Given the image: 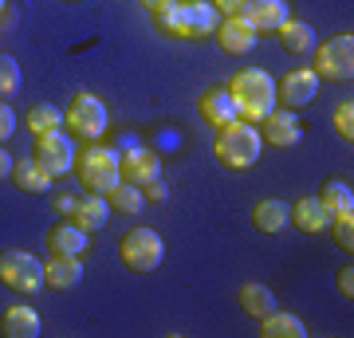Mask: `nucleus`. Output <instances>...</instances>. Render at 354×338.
<instances>
[{
	"label": "nucleus",
	"mask_w": 354,
	"mask_h": 338,
	"mask_svg": "<svg viewBox=\"0 0 354 338\" xmlns=\"http://www.w3.org/2000/svg\"><path fill=\"white\" fill-rule=\"evenodd\" d=\"M228 95L236 102V118H244V122H252V126H260L268 114L276 111V79L268 75V71H260V67L236 71L232 83H228Z\"/></svg>",
	"instance_id": "f257e3e1"
},
{
	"label": "nucleus",
	"mask_w": 354,
	"mask_h": 338,
	"mask_svg": "<svg viewBox=\"0 0 354 338\" xmlns=\"http://www.w3.org/2000/svg\"><path fill=\"white\" fill-rule=\"evenodd\" d=\"M106 220H111V200L102 197V193H87V197H79V205H75V225L79 228L99 232V228H106Z\"/></svg>",
	"instance_id": "dca6fc26"
},
{
	"label": "nucleus",
	"mask_w": 354,
	"mask_h": 338,
	"mask_svg": "<svg viewBox=\"0 0 354 338\" xmlns=\"http://www.w3.org/2000/svg\"><path fill=\"white\" fill-rule=\"evenodd\" d=\"M75 173H79V181H83V189L106 197V193L122 181V153L111 150V146H95V142H91L83 153H75Z\"/></svg>",
	"instance_id": "7ed1b4c3"
},
{
	"label": "nucleus",
	"mask_w": 354,
	"mask_h": 338,
	"mask_svg": "<svg viewBox=\"0 0 354 338\" xmlns=\"http://www.w3.org/2000/svg\"><path fill=\"white\" fill-rule=\"evenodd\" d=\"M12 153H8V150H4V146H0V177H8V173H12Z\"/></svg>",
	"instance_id": "4c0bfd02"
},
{
	"label": "nucleus",
	"mask_w": 354,
	"mask_h": 338,
	"mask_svg": "<svg viewBox=\"0 0 354 338\" xmlns=\"http://www.w3.org/2000/svg\"><path fill=\"white\" fill-rule=\"evenodd\" d=\"M36 162L48 169L51 177H64L75 169V146L71 138L64 134V126L59 130H48V134H36Z\"/></svg>",
	"instance_id": "6e6552de"
},
{
	"label": "nucleus",
	"mask_w": 354,
	"mask_h": 338,
	"mask_svg": "<svg viewBox=\"0 0 354 338\" xmlns=\"http://www.w3.org/2000/svg\"><path fill=\"white\" fill-rule=\"evenodd\" d=\"M0 12H4V0H0Z\"/></svg>",
	"instance_id": "ea45409f"
},
{
	"label": "nucleus",
	"mask_w": 354,
	"mask_h": 338,
	"mask_svg": "<svg viewBox=\"0 0 354 338\" xmlns=\"http://www.w3.org/2000/svg\"><path fill=\"white\" fill-rule=\"evenodd\" d=\"M221 24V12L213 0H189V39H209Z\"/></svg>",
	"instance_id": "a878e982"
},
{
	"label": "nucleus",
	"mask_w": 354,
	"mask_h": 338,
	"mask_svg": "<svg viewBox=\"0 0 354 338\" xmlns=\"http://www.w3.org/2000/svg\"><path fill=\"white\" fill-rule=\"evenodd\" d=\"M319 200H323V209H327L330 216L354 213V189L346 185V181H327V185H323V193H319Z\"/></svg>",
	"instance_id": "cd10ccee"
},
{
	"label": "nucleus",
	"mask_w": 354,
	"mask_h": 338,
	"mask_svg": "<svg viewBox=\"0 0 354 338\" xmlns=\"http://www.w3.org/2000/svg\"><path fill=\"white\" fill-rule=\"evenodd\" d=\"M291 225L299 228V232H307V236H315V232H327L330 213L323 209L319 197H299L295 205H291Z\"/></svg>",
	"instance_id": "4468645a"
},
{
	"label": "nucleus",
	"mask_w": 354,
	"mask_h": 338,
	"mask_svg": "<svg viewBox=\"0 0 354 338\" xmlns=\"http://www.w3.org/2000/svg\"><path fill=\"white\" fill-rule=\"evenodd\" d=\"M256 36H260V32H256L244 16H225L213 32V39L221 44V51H228V55H248V51L256 48Z\"/></svg>",
	"instance_id": "1a4fd4ad"
},
{
	"label": "nucleus",
	"mask_w": 354,
	"mask_h": 338,
	"mask_svg": "<svg viewBox=\"0 0 354 338\" xmlns=\"http://www.w3.org/2000/svg\"><path fill=\"white\" fill-rule=\"evenodd\" d=\"M24 122L32 126V134H48V130H59V126H64V111H59L55 102H36V106L24 114Z\"/></svg>",
	"instance_id": "c85d7f7f"
},
{
	"label": "nucleus",
	"mask_w": 354,
	"mask_h": 338,
	"mask_svg": "<svg viewBox=\"0 0 354 338\" xmlns=\"http://www.w3.org/2000/svg\"><path fill=\"white\" fill-rule=\"evenodd\" d=\"M279 44H283V51H291V55H307V51L315 48V32H311V24H304V20H283V24L276 28Z\"/></svg>",
	"instance_id": "412c9836"
},
{
	"label": "nucleus",
	"mask_w": 354,
	"mask_h": 338,
	"mask_svg": "<svg viewBox=\"0 0 354 338\" xmlns=\"http://www.w3.org/2000/svg\"><path fill=\"white\" fill-rule=\"evenodd\" d=\"M75 205H79V197L64 193V197H55V213H59V216H75Z\"/></svg>",
	"instance_id": "c9c22d12"
},
{
	"label": "nucleus",
	"mask_w": 354,
	"mask_h": 338,
	"mask_svg": "<svg viewBox=\"0 0 354 338\" xmlns=\"http://www.w3.org/2000/svg\"><path fill=\"white\" fill-rule=\"evenodd\" d=\"M118 256L130 272H158L165 260V240L153 232V228H130L127 236L118 240Z\"/></svg>",
	"instance_id": "20e7f679"
},
{
	"label": "nucleus",
	"mask_w": 354,
	"mask_h": 338,
	"mask_svg": "<svg viewBox=\"0 0 354 338\" xmlns=\"http://www.w3.org/2000/svg\"><path fill=\"white\" fill-rule=\"evenodd\" d=\"M142 4H146L150 12H162V8H169V4H174V0H142Z\"/></svg>",
	"instance_id": "58836bf2"
},
{
	"label": "nucleus",
	"mask_w": 354,
	"mask_h": 338,
	"mask_svg": "<svg viewBox=\"0 0 354 338\" xmlns=\"http://www.w3.org/2000/svg\"><path fill=\"white\" fill-rule=\"evenodd\" d=\"M142 193H146V200H158V205L165 200V185H162V181H153V185H146Z\"/></svg>",
	"instance_id": "e433bc0d"
},
{
	"label": "nucleus",
	"mask_w": 354,
	"mask_h": 338,
	"mask_svg": "<svg viewBox=\"0 0 354 338\" xmlns=\"http://www.w3.org/2000/svg\"><path fill=\"white\" fill-rule=\"evenodd\" d=\"M260 146H264L260 130H256L252 122L236 118V122L221 126L213 153H216V162L225 165V169H252L256 158H260Z\"/></svg>",
	"instance_id": "f03ea898"
},
{
	"label": "nucleus",
	"mask_w": 354,
	"mask_h": 338,
	"mask_svg": "<svg viewBox=\"0 0 354 338\" xmlns=\"http://www.w3.org/2000/svg\"><path fill=\"white\" fill-rule=\"evenodd\" d=\"M252 225L260 228V232H283V228L291 225V205H283V200H276V197L256 200Z\"/></svg>",
	"instance_id": "f3484780"
},
{
	"label": "nucleus",
	"mask_w": 354,
	"mask_h": 338,
	"mask_svg": "<svg viewBox=\"0 0 354 338\" xmlns=\"http://www.w3.org/2000/svg\"><path fill=\"white\" fill-rule=\"evenodd\" d=\"M241 307H244V314L264 319V314H272L279 307V299H276V291L268 288V283H244L241 288Z\"/></svg>",
	"instance_id": "5701e85b"
},
{
	"label": "nucleus",
	"mask_w": 354,
	"mask_h": 338,
	"mask_svg": "<svg viewBox=\"0 0 354 338\" xmlns=\"http://www.w3.org/2000/svg\"><path fill=\"white\" fill-rule=\"evenodd\" d=\"M153 20H158V32H165V36L189 39V0H174L169 8L153 12Z\"/></svg>",
	"instance_id": "393cba45"
},
{
	"label": "nucleus",
	"mask_w": 354,
	"mask_h": 338,
	"mask_svg": "<svg viewBox=\"0 0 354 338\" xmlns=\"http://www.w3.org/2000/svg\"><path fill=\"white\" fill-rule=\"evenodd\" d=\"M260 126H264L260 138L272 142V146H279V150H288V146H299V142H304V122H299L295 111H288V106H283V111H272Z\"/></svg>",
	"instance_id": "f8f14e48"
},
{
	"label": "nucleus",
	"mask_w": 354,
	"mask_h": 338,
	"mask_svg": "<svg viewBox=\"0 0 354 338\" xmlns=\"http://www.w3.org/2000/svg\"><path fill=\"white\" fill-rule=\"evenodd\" d=\"M244 20H248L256 32H276V28L288 20V0H248Z\"/></svg>",
	"instance_id": "2eb2a0df"
},
{
	"label": "nucleus",
	"mask_w": 354,
	"mask_h": 338,
	"mask_svg": "<svg viewBox=\"0 0 354 338\" xmlns=\"http://www.w3.org/2000/svg\"><path fill=\"white\" fill-rule=\"evenodd\" d=\"M44 283L55 291H71L83 283V260L79 256H51L44 263Z\"/></svg>",
	"instance_id": "ddd939ff"
},
{
	"label": "nucleus",
	"mask_w": 354,
	"mask_h": 338,
	"mask_svg": "<svg viewBox=\"0 0 354 338\" xmlns=\"http://www.w3.org/2000/svg\"><path fill=\"white\" fill-rule=\"evenodd\" d=\"M12 181H16V189H20V193H48V189H51V173L36 162V158L16 162L12 165Z\"/></svg>",
	"instance_id": "4be33fe9"
},
{
	"label": "nucleus",
	"mask_w": 354,
	"mask_h": 338,
	"mask_svg": "<svg viewBox=\"0 0 354 338\" xmlns=\"http://www.w3.org/2000/svg\"><path fill=\"white\" fill-rule=\"evenodd\" d=\"M339 295H342V299H351V295H354V267H351V263L339 272Z\"/></svg>",
	"instance_id": "f704fd0d"
},
{
	"label": "nucleus",
	"mask_w": 354,
	"mask_h": 338,
	"mask_svg": "<svg viewBox=\"0 0 354 338\" xmlns=\"http://www.w3.org/2000/svg\"><path fill=\"white\" fill-rule=\"evenodd\" d=\"M335 130H339V138L354 142V102H339V111H335Z\"/></svg>",
	"instance_id": "2f4dec72"
},
{
	"label": "nucleus",
	"mask_w": 354,
	"mask_h": 338,
	"mask_svg": "<svg viewBox=\"0 0 354 338\" xmlns=\"http://www.w3.org/2000/svg\"><path fill=\"white\" fill-rule=\"evenodd\" d=\"M213 8H216L221 16H244L248 0H213Z\"/></svg>",
	"instance_id": "72a5a7b5"
},
{
	"label": "nucleus",
	"mask_w": 354,
	"mask_h": 338,
	"mask_svg": "<svg viewBox=\"0 0 354 338\" xmlns=\"http://www.w3.org/2000/svg\"><path fill=\"white\" fill-rule=\"evenodd\" d=\"M12 134H16V111H12L4 99H0V146L12 138Z\"/></svg>",
	"instance_id": "473e14b6"
},
{
	"label": "nucleus",
	"mask_w": 354,
	"mask_h": 338,
	"mask_svg": "<svg viewBox=\"0 0 354 338\" xmlns=\"http://www.w3.org/2000/svg\"><path fill=\"white\" fill-rule=\"evenodd\" d=\"M330 232H335V244H339L342 252H354V213H339L330 216Z\"/></svg>",
	"instance_id": "7c9ffc66"
},
{
	"label": "nucleus",
	"mask_w": 354,
	"mask_h": 338,
	"mask_svg": "<svg viewBox=\"0 0 354 338\" xmlns=\"http://www.w3.org/2000/svg\"><path fill=\"white\" fill-rule=\"evenodd\" d=\"M106 200H111V209L130 213V216H138L142 209H146V193H142L138 185H130V181H118V185L106 193Z\"/></svg>",
	"instance_id": "bb28decb"
},
{
	"label": "nucleus",
	"mask_w": 354,
	"mask_h": 338,
	"mask_svg": "<svg viewBox=\"0 0 354 338\" xmlns=\"http://www.w3.org/2000/svg\"><path fill=\"white\" fill-rule=\"evenodd\" d=\"M0 279L4 288L20 291V295H32V291L44 288V263L32 256V252H4L0 256Z\"/></svg>",
	"instance_id": "0eeeda50"
},
{
	"label": "nucleus",
	"mask_w": 354,
	"mask_h": 338,
	"mask_svg": "<svg viewBox=\"0 0 354 338\" xmlns=\"http://www.w3.org/2000/svg\"><path fill=\"white\" fill-rule=\"evenodd\" d=\"M201 114L216 126V130H221V126H228V122H236V102H232L228 87L205 91V95H201Z\"/></svg>",
	"instance_id": "a211bd4d"
},
{
	"label": "nucleus",
	"mask_w": 354,
	"mask_h": 338,
	"mask_svg": "<svg viewBox=\"0 0 354 338\" xmlns=\"http://www.w3.org/2000/svg\"><path fill=\"white\" fill-rule=\"evenodd\" d=\"M48 244H51L55 256H83V252H87V228L55 225L51 228V236H48Z\"/></svg>",
	"instance_id": "b1692460"
},
{
	"label": "nucleus",
	"mask_w": 354,
	"mask_h": 338,
	"mask_svg": "<svg viewBox=\"0 0 354 338\" xmlns=\"http://www.w3.org/2000/svg\"><path fill=\"white\" fill-rule=\"evenodd\" d=\"M315 75L319 79H335V83H346L354 75V36L342 32V36H330L319 44L315 51Z\"/></svg>",
	"instance_id": "39448f33"
},
{
	"label": "nucleus",
	"mask_w": 354,
	"mask_h": 338,
	"mask_svg": "<svg viewBox=\"0 0 354 338\" xmlns=\"http://www.w3.org/2000/svg\"><path fill=\"white\" fill-rule=\"evenodd\" d=\"M122 181H130V185H138V189L162 181V158L153 150H146V146L127 150V158H122Z\"/></svg>",
	"instance_id": "9b49d317"
},
{
	"label": "nucleus",
	"mask_w": 354,
	"mask_h": 338,
	"mask_svg": "<svg viewBox=\"0 0 354 338\" xmlns=\"http://www.w3.org/2000/svg\"><path fill=\"white\" fill-rule=\"evenodd\" d=\"M64 122L75 130L79 138H87V142H95V138H102L106 134V126H111V114H106V102L99 99V95H75L71 99V106H67V114H64Z\"/></svg>",
	"instance_id": "423d86ee"
},
{
	"label": "nucleus",
	"mask_w": 354,
	"mask_h": 338,
	"mask_svg": "<svg viewBox=\"0 0 354 338\" xmlns=\"http://www.w3.org/2000/svg\"><path fill=\"white\" fill-rule=\"evenodd\" d=\"M315 95H319V75L311 71V67L288 71V75H283V83L276 87V99H283V106H288V111L315 102Z\"/></svg>",
	"instance_id": "9d476101"
},
{
	"label": "nucleus",
	"mask_w": 354,
	"mask_h": 338,
	"mask_svg": "<svg viewBox=\"0 0 354 338\" xmlns=\"http://www.w3.org/2000/svg\"><path fill=\"white\" fill-rule=\"evenodd\" d=\"M260 330H264V338H307V323L299 319V314L291 311H272L260 319Z\"/></svg>",
	"instance_id": "6ab92c4d"
},
{
	"label": "nucleus",
	"mask_w": 354,
	"mask_h": 338,
	"mask_svg": "<svg viewBox=\"0 0 354 338\" xmlns=\"http://www.w3.org/2000/svg\"><path fill=\"white\" fill-rule=\"evenodd\" d=\"M16 91H20V63H16L12 55L0 51V99L8 102Z\"/></svg>",
	"instance_id": "c756f323"
},
{
	"label": "nucleus",
	"mask_w": 354,
	"mask_h": 338,
	"mask_svg": "<svg viewBox=\"0 0 354 338\" xmlns=\"http://www.w3.org/2000/svg\"><path fill=\"white\" fill-rule=\"evenodd\" d=\"M4 335H8V338H36L39 335L36 307H28V303H12V307L4 311Z\"/></svg>",
	"instance_id": "aec40b11"
}]
</instances>
